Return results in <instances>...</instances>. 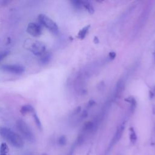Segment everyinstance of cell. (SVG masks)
Here are the masks:
<instances>
[{
  "instance_id": "52a82bcc",
  "label": "cell",
  "mask_w": 155,
  "mask_h": 155,
  "mask_svg": "<svg viewBox=\"0 0 155 155\" xmlns=\"http://www.w3.org/2000/svg\"><path fill=\"white\" fill-rule=\"evenodd\" d=\"M124 129H125V123H122L121 125H120L117 127L116 131L109 144L108 150H110L111 148H112L113 147V146H114L115 144H116L117 142L120 140V139L121 138V137L122 136Z\"/></svg>"
},
{
  "instance_id": "e0dca14e",
  "label": "cell",
  "mask_w": 155,
  "mask_h": 155,
  "mask_svg": "<svg viewBox=\"0 0 155 155\" xmlns=\"http://www.w3.org/2000/svg\"><path fill=\"white\" fill-rule=\"evenodd\" d=\"M33 118H34V120L35 121V123L36 124V125L38 126V127L39 128V129H42V124H41V122L39 120V117L38 116V115L36 114V113H35V112L33 113Z\"/></svg>"
},
{
  "instance_id": "6da1fadb",
  "label": "cell",
  "mask_w": 155,
  "mask_h": 155,
  "mask_svg": "<svg viewBox=\"0 0 155 155\" xmlns=\"http://www.w3.org/2000/svg\"><path fill=\"white\" fill-rule=\"evenodd\" d=\"M0 135L11 145L16 148H19L24 146V141L22 137L8 128L0 127Z\"/></svg>"
},
{
  "instance_id": "4fadbf2b",
  "label": "cell",
  "mask_w": 155,
  "mask_h": 155,
  "mask_svg": "<svg viewBox=\"0 0 155 155\" xmlns=\"http://www.w3.org/2000/svg\"><path fill=\"white\" fill-rule=\"evenodd\" d=\"M83 8H84L89 13L93 14L94 12V8L90 2L87 1H82Z\"/></svg>"
},
{
  "instance_id": "9c48e42d",
  "label": "cell",
  "mask_w": 155,
  "mask_h": 155,
  "mask_svg": "<svg viewBox=\"0 0 155 155\" xmlns=\"http://www.w3.org/2000/svg\"><path fill=\"white\" fill-rule=\"evenodd\" d=\"M129 138L132 144H134L137 140V136L133 127H130L129 128Z\"/></svg>"
},
{
  "instance_id": "d6986e66",
  "label": "cell",
  "mask_w": 155,
  "mask_h": 155,
  "mask_svg": "<svg viewBox=\"0 0 155 155\" xmlns=\"http://www.w3.org/2000/svg\"><path fill=\"white\" fill-rule=\"evenodd\" d=\"M81 107H78L71 113V116L73 117V116H77L78 114H79L81 112Z\"/></svg>"
},
{
  "instance_id": "9a60e30c",
  "label": "cell",
  "mask_w": 155,
  "mask_h": 155,
  "mask_svg": "<svg viewBox=\"0 0 155 155\" xmlns=\"http://www.w3.org/2000/svg\"><path fill=\"white\" fill-rule=\"evenodd\" d=\"M8 148L5 143H2L0 146V155H7Z\"/></svg>"
},
{
  "instance_id": "8992f818",
  "label": "cell",
  "mask_w": 155,
  "mask_h": 155,
  "mask_svg": "<svg viewBox=\"0 0 155 155\" xmlns=\"http://www.w3.org/2000/svg\"><path fill=\"white\" fill-rule=\"evenodd\" d=\"M27 31L33 37L38 38L41 35L42 29L40 24L36 22H30L27 25Z\"/></svg>"
},
{
  "instance_id": "2e32d148",
  "label": "cell",
  "mask_w": 155,
  "mask_h": 155,
  "mask_svg": "<svg viewBox=\"0 0 155 155\" xmlns=\"http://www.w3.org/2000/svg\"><path fill=\"white\" fill-rule=\"evenodd\" d=\"M71 2L73 3V5L75 7V8L78 9V10H80L82 9L83 8L82 6V1H72Z\"/></svg>"
},
{
  "instance_id": "603a6c76",
  "label": "cell",
  "mask_w": 155,
  "mask_h": 155,
  "mask_svg": "<svg viewBox=\"0 0 155 155\" xmlns=\"http://www.w3.org/2000/svg\"><path fill=\"white\" fill-rule=\"evenodd\" d=\"M94 104H95V102H94V101H90L88 102V107L93 106Z\"/></svg>"
},
{
  "instance_id": "7402d4cb",
  "label": "cell",
  "mask_w": 155,
  "mask_h": 155,
  "mask_svg": "<svg viewBox=\"0 0 155 155\" xmlns=\"http://www.w3.org/2000/svg\"><path fill=\"white\" fill-rule=\"evenodd\" d=\"M93 41H94V42L95 44H98L99 42V39H98V38H97V36H94V37Z\"/></svg>"
},
{
  "instance_id": "7c38bea8",
  "label": "cell",
  "mask_w": 155,
  "mask_h": 155,
  "mask_svg": "<svg viewBox=\"0 0 155 155\" xmlns=\"http://www.w3.org/2000/svg\"><path fill=\"white\" fill-rule=\"evenodd\" d=\"M125 101L130 104V111L131 113L134 112L137 106V102L136 99L133 97L130 96L125 99Z\"/></svg>"
},
{
  "instance_id": "5b68a950",
  "label": "cell",
  "mask_w": 155,
  "mask_h": 155,
  "mask_svg": "<svg viewBox=\"0 0 155 155\" xmlns=\"http://www.w3.org/2000/svg\"><path fill=\"white\" fill-rule=\"evenodd\" d=\"M1 69L5 71L12 74H20L24 71V68L19 64H5L1 67Z\"/></svg>"
},
{
  "instance_id": "5bb4252c",
  "label": "cell",
  "mask_w": 155,
  "mask_h": 155,
  "mask_svg": "<svg viewBox=\"0 0 155 155\" xmlns=\"http://www.w3.org/2000/svg\"><path fill=\"white\" fill-rule=\"evenodd\" d=\"M90 28V25H86L85 27H83L81 30L79 31L78 33V38L81 39H83L86 36L89 29Z\"/></svg>"
},
{
  "instance_id": "30bf717a",
  "label": "cell",
  "mask_w": 155,
  "mask_h": 155,
  "mask_svg": "<svg viewBox=\"0 0 155 155\" xmlns=\"http://www.w3.org/2000/svg\"><path fill=\"white\" fill-rule=\"evenodd\" d=\"M51 57H52V54L50 52H45V53H44L41 56V58H40V62L44 65V64H48L51 59Z\"/></svg>"
},
{
  "instance_id": "ffe728a7",
  "label": "cell",
  "mask_w": 155,
  "mask_h": 155,
  "mask_svg": "<svg viewBox=\"0 0 155 155\" xmlns=\"http://www.w3.org/2000/svg\"><path fill=\"white\" fill-rule=\"evenodd\" d=\"M8 52L6 51L0 52V62L2 61L8 55Z\"/></svg>"
},
{
  "instance_id": "44dd1931",
  "label": "cell",
  "mask_w": 155,
  "mask_h": 155,
  "mask_svg": "<svg viewBox=\"0 0 155 155\" xmlns=\"http://www.w3.org/2000/svg\"><path fill=\"white\" fill-rule=\"evenodd\" d=\"M108 56H109V58L110 59L113 60V59H114L116 58V53L115 52H114V51H110L109 53V54H108Z\"/></svg>"
},
{
  "instance_id": "3957f363",
  "label": "cell",
  "mask_w": 155,
  "mask_h": 155,
  "mask_svg": "<svg viewBox=\"0 0 155 155\" xmlns=\"http://www.w3.org/2000/svg\"><path fill=\"white\" fill-rule=\"evenodd\" d=\"M16 126L21 134L28 141L33 142L35 136L28 125L22 119H19L16 122Z\"/></svg>"
},
{
  "instance_id": "7a4b0ae2",
  "label": "cell",
  "mask_w": 155,
  "mask_h": 155,
  "mask_svg": "<svg viewBox=\"0 0 155 155\" xmlns=\"http://www.w3.org/2000/svg\"><path fill=\"white\" fill-rule=\"evenodd\" d=\"M25 47L36 56H41L45 53L46 47L41 41L35 39H27L25 42Z\"/></svg>"
},
{
  "instance_id": "d4e9b609",
  "label": "cell",
  "mask_w": 155,
  "mask_h": 155,
  "mask_svg": "<svg viewBox=\"0 0 155 155\" xmlns=\"http://www.w3.org/2000/svg\"><path fill=\"white\" fill-rule=\"evenodd\" d=\"M42 155H48L47 154H46V153H44V154H42Z\"/></svg>"
},
{
  "instance_id": "8fae6325",
  "label": "cell",
  "mask_w": 155,
  "mask_h": 155,
  "mask_svg": "<svg viewBox=\"0 0 155 155\" xmlns=\"http://www.w3.org/2000/svg\"><path fill=\"white\" fill-rule=\"evenodd\" d=\"M34 111H35L34 108L33 107V106H31V105H29V104L23 105L20 109V113L23 115L29 113H33Z\"/></svg>"
},
{
  "instance_id": "ba28073f",
  "label": "cell",
  "mask_w": 155,
  "mask_h": 155,
  "mask_svg": "<svg viewBox=\"0 0 155 155\" xmlns=\"http://www.w3.org/2000/svg\"><path fill=\"white\" fill-rule=\"evenodd\" d=\"M116 87V88L114 91V98L116 99L120 97L123 92V90L124 88V80L120 79L119 81H118Z\"/></svg>"
},
{
  "instance_id": "277c9868",
  "label": "cell",
  "mask_w": 155,
  "mask_h": 155,
  "mask_svg": "<svg viewBox=\"0 0 155 155\" xmlns=\"http://www.w3.org/2000/svg\"><path fill=\"white\" fill-rule=\"evenodd\" d=\"M40 24L51 31L53 33L57 34L59 31V27L56 23L50 18L44 14H40L38 16Z\"/></svg>"
},
{
  "instance_id": "ac0fdd59",
  "label": "cell",
  "mask_w": 155,
  "mask_h": 155,
  "mask_svg": "<svg viewBox=\"0 0 155 155\" xmlns=\"http://www.w3.org/2000/svg\"><path fill=\"white\" fill-rule=\"evenodd\" d=\"M58 144L59 145H64L66 144V142H67V138L65 136H61L59 137L58 140Z\"/></svg>"
},
{
  "instance_id": "cb8c5ba5",
  "label": "cell",
  "mask_w": 155,
  "mask_h": 155,
  "mask_svg": "<svg viewBox=\"0 0 155 155\" xmlns=\"http://www.w3.org/2000/svg\"><path fill=\"white\" fill-rule=\"evenodd\" d=\"M153 93H155V87H154V88H153Z\"/></svg>"
}]
</instances>
